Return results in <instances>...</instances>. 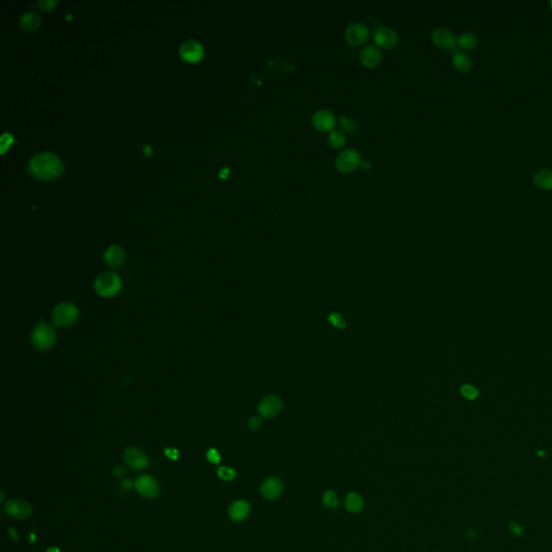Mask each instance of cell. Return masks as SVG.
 <instances>
[{
  "label": "cell",
  "mask_w": 552,
  "mask_h": 552,
  "mask_svg": "<svg viewBox=\"0 0 552 552\" xmlns=\"http://www.w3.org/2000/svg\"><path fill=\"white\" fill-rule=\"evenodd\" d=\"M29 173L38 179H53L63 172V164L58 157L50 152H41L35 155L28 166Z\"/></svg>",
  "instance_id": "cell-1"
},
{
  "label": "cell",
  "mask_w": 552,
  "mask_h": 552,
  "mask_svg": "<svg viewBox=\"0 0 552 552\" xmlns=\"http://www.w3.org/2000/svg\"><path fill=\"white\" fill-rule=\"evenodd\" d=\"M94 289L103 298H112L121 291L122 279L117 273L105 272L96 278Z\"/></svg>",
  "instance_id": "cell-2"
},
{
  "label": "cell",
  "mask_w": 552,
  "mask_h": 552,
  "mask_svg": "<svg viewBox=\"0 0 552 552\" xmlns=\"http://www.w3.org/2000/svg\"><path fill=\"white\" fill-rule=\"evenodd\" d=\"M56 342V332L54 328L45 322H40L34 328L31 334V343L39 350H48Z\"/></svg>",
  "instance_id": "cell-3"
},
{
  "label": "cell",
  "mask_w": 552,
  "mask_h": 552,
  "mask_svg": "<svg viewBox=\"0 0 552 552\" xmlns=\"http://www.w3.org/2000/svg\"><path fill=\"white\" fill-rule=\"evenodd\" d=\"M79 310L70 302L57 304L52 313V322L56 327H70L78 320Z\"/></svg>",
  "instance_id": "cell-4"
},
{
  "label": "cell",
  "mask_w": 552,
  "mask_h": 552,
  "mask_svg": "<svg viewBox=\"0 0 552 552\" xmlns=\"http://www.w3.org/2000/svg\"><path fill=\"white\" fill-rule=\"evenodd\" d=\"M362 162V155L355 149H345L336 157V169L342 174L353 173Z\"/></svg>",
  "instance_id": "cell-5"
},
{
  "label": "cell",
  "mask_w": 552,
  "mask_h": 552,
  "mask_svg": "<svg viewBox=\"0 0 552 552\" xmlns=\"http://www.w3.org/2000/svg\"><path fill=\"white\" fill-rule=\"evenodd\" d=\"M370 31L367 26L363 23H353L349 24L345 28L344 38L346 42L350 46L359 47L363 46L366 41L369 39Z\"/></svg>",
  "instance_id": "cell-6"
},
{
  "label": "cell",
  "mask_w": 552,
  "mask_h": 552,
  "mask_svg": "<svg viewBox=\"0 0 552 552\" xmlns=\"http://www.w3.org/2000/svg\"><path fill=\"white\" fill-rule=\"evenodd\" d=\"M432 40L434 45L441 49L451 50L453 52L458 51V38L455 37L452 30L445 27H437L432 33Z\"/></svg>",
  "instance_id": "cell-7"
},
{
  "label": "cell",
  "mask_w": 552,
  "mask_h": 552,
  "mask_svg": "<svg viewBox=\"0 0 552 552\" xmlns=\"http://www.w3.org/2000/svg\"><path fill=\"white\" fill-rule=\"evenodd\" d=\"M312 124L318 132L330 133L337 125V119L332 111L328 109H320L312 116Z\"/></svg>",
  "instance_id": "cell-8"
},
{
  "label": "cell",
  "mask_w": 552,
  "mask_h": 552,
  "mask_svg": "<svg viewBox=\"0 0 552 552\" xmlns=\"http://www.w3.org/2000/svg\"><path fill=\"white\" fill-rule=\"evenodd\" d=\"M134 486L137 492L149 499H152L159 496L160 485L157 481L149 475L139 476L134 482Z\"/></svg>",
  "instance_id": "cell-9"
},
{
  "label": "cell",
  "mask_w": 552,
  "mask_h": 552,
  "mask_svg": "<svg viewBox=\"0 0 552 552\" xmlns=\"http://www.w3.org/2000/svg\"><path fill=\"white\" fill-rule=\"evenodd\" d=\"M373 40L378 47L389 50L398 43V35L387 26H379L373 31Z\"/></svg>",
  "instance_id": "cell-10"
},
{
  "label": "cell",
  "mask_w": 552,
  "mask_h": 552,
  "mask_svg": "<svg viewBox=\"0 0 552 552\" xmlns=\"http://www.w3.org/2000/svg\"><path fill=\"white\" fill-rule=\"evenodd\" d=\"M5 512L15 519H27L33 512L31 506L22 499H9L4 505Z\"/></svg>",
  "instance_id": "cell-11"
},
{
  "label": "cell",
  "mask_w": 552,
  "mask_h": 552,
  "mask_svg": "<svg viewBox=\"0 0 552 552\" xmlns=\"http://www.w3.org/2000/svg\"><path fill=\"white\" fill-rule=\"evenodd\" d=\"M283 408V402L279 397L275 395H269L260 401L258 405V412L261 417L271 418L280 413Z\"/></svg>",
  "instance_id": "cell-12"
},
{
  "label": "cell",
  "mask_w": 552,
  "mask_h": 552,
  "mask_svg": "<svg viewBox=\"0 0 552 552\" xmlns=\"http://www.w3.org/2000/svg\"><path fill=\"white\" fill-rule=\"evenodd\" d=\"M123 458L126 465L134 470H142L149 465L147 454L142 449L136 448V446L126 449Z\"/></svg>",
  "instance_id": "cell-13"
},
{
  "label": "cell",
  "mask_w": 552,
  "mask_h": 552,
  "mask_svg": "<svg viewBox=\"0 0 552 552\" xmlns=\"http://www.w3.org/2000/svg\"><path fill=\"white\" fill-rule=\"evenodd\" d=\"M179 52H180L181 58H183L186 62H189V63L199 62L200 59H202L204 55L203 47L201 46L199 42L193 40H189V41H186L185 43H182Z\"/></svg>",
  "instance_id": "cell-14"
},
{
  "label": "cell",
  "mask_w": 552,
  "mask_h": 552,
  "mask_svg": "<svg viewBox=\"0 0 552 552\" xmlns=\"http://www.w3.org/2000/svg\"><path fill=\"white\" fill-rule=\"evenodd\" d=\"M382 52L381 50L373 45H369L365 47L361 54H359V59L364 66L367 68H375L379 66L382 62Z\"/></svg>",
  "instance_id": "cell-15"
},
{
  "label": "cell",
  "mask_w": 552,
  "mask_h": 552,
  "mask_svg": "<svg viewBox=\"0 0 552 552\" xmlns=\"http://www.w3.org/2000/svg\"><path fill=\"white\" fill-rule=\"evenodd\" d=\"M261 494L265 498L273 501L283 493V483L278 478H269L261 485Z\"/></svg>",
  "instance_id": "cell-16"
},
{
  "label": "cell",
  "mask_w": 552,
  "mask_h": 552,
  "mask_svg": "<svg viewBox=\"0 0 552 552\" xmlns=\"http://www.w3.org/2000/svg\"><path fill=\"white\" fill-rule=\"evenodd\" d=\"M104 260L111 269H119L125 262V252L118 245H112L105 251Z\"/></svg>",
  "instance_id": "cell-17"
},
{
  "label": "cell",
  "mask_w": 552,
  "mask_h": 552,
  "mask_svg": "<svg viewBox=\"0 0 552 552\" xmlns=\"http://www.w3.org/2000/svg\"><path fill=\"white\" fill-rule=\"evenodd\" d=\"M249 511H250L249 504L246 501L240 499V501H235L234 503L231 504V506L229 507V510H228V513H229V516L233 521L240 522L247 518Z\"/></svg>",
  "instance_id": "cell-18"
},
{
  "label": "cell",
  "mask_w": 552,
  "mask_h": 552,
  "mask_svg": "<svg viewBox=\"0 0 552 552\" xmlns=\"http://www.w3.org/2000/svg\"><path fill=\"white\" fill-rule=\"evenodd\" d=\"M453 65L459 70V72L466 73L471 69L472 60L467 52L463 50H458L455 51L453 54Z\"/></svg>",
  "instance_id": "cell-19"
},
{
  "label": "cell",
  "mask_w": 552,
  "mask_h": 552,
  "mask_svg": "<svg viewBox=\"0 0 552 552\" xmlns=\"http://www.w3.org/2000/svg\"><path fill=\"white\" fill-rule=\"evenodd\" d=\"M534 182L537 187L544 190L552 189V170L540 169L534 174Z\"/></svg>",
  "instance_id": "cell-20"
},
{
  "label": "cell",
  "mask_w": 552,
  "mask_h": 552,
  "mask_svg": "<svg viewBox=\"0 0 552 552\" xmlns=\"http://www.w3.org/2000/svg\"><path fill=\"white\" fill-rule=\"evenodd\" d=\"M40 24H41V17L36 12H28L24 14L20 22L21 27L25 31H28V33L36 30L40 26Z\"/></svg>",
  "instance_id": "cell-21"
},
{
  "label": "cell",
  "mask_w": 552,
  "mask_h": 552,
  "mask_svg": "<svg viewBox=\"0 0 552 552\" xmlns=\"http://www.w3.org/2000/svg\"><path fill=\"white\" fill-rule=\"evenodd\" d=\"M345 508L350 511V512H359L364 507V501L363 498L361 497V495H358L357 493H349L346 495L345 497Z\"/></svg>",
  "instance_id": "cell-22"
},
{
  "label": "cell",
  "mask_w": 552,
  "mask_h": 552,
  "mask_svg": "<svg viewBox=\"0 0 552 552\" xmlns=\"http://www.w3.org/2000/svg\"><path fill=\"white\" fill-rule=\"evenodd\" d=\"M478 43V38L474 33L465 31L461 34L458 38V45L464 50L474 49Z\"/></svg>",
  "instance_id": "cell-23"
},
{
  "label": "cell",
  "mask_w": 552,
  "mask_h": 552,
  "mask_svg": "<svg viewBox=\"0 0 552 552\" xmlns=\"http://www.w3.org/2000/svg\"><path fill=\"white\" fill-rule=\"evenodd\" d=\"M328 144L331 148L334 149H341L343 148L346 144V136L343 132H341L340 129H335L329 133L328 136Z\"/></svg>",
  "instance_id": "cell-24"
},
{
  "label": "cell",
  "mask_w": 552,
  "mask_h": 552,
  "mask_svg": "<svg viewBox=\"0 0 552 552\" xmlns=\"http://www.w3.org/2000/svg\"><path fill=\"white\" fill-rule=\"evenodd\" d=\"M337 124L339 125L341 132H343L344 134H354L357 131V125L355 122L346 116L340 117L337 121Z\"/></svg>",
  "instance_id": "cell-25"
},
{
  "label": "cell",
  "mask_w": 552,
  "mask_h": 552,
  "mask_svg": "<svg viewBox=\"0 0 552 552\" xmlns=\"http://www.w3.org/2000/svg\"><path fill=\"white\" fill-rule=\"evenodd\" d=\"M338 504H339L338 496L334 491H327V492L323 494V506H325L326 508H336Z\"/></svg>",
  "instance_id": "cell-26"
},
{
  "label": "cell",
  "mask_w": 552,
  "mask_h": 552,
  "mask_svg": "<svg viewBox=\"0 0 552 552\" xmlns=\"http://www.w3.org/2000/svg\"><path fill=\"white\" fill-rule=\"evenodd\" d=\"M329 322L337 329H344L346 327L345 319L338 313H331L328 317Z\"/></svg>",
  "instance_id": "cell-27"
},
{
  "label": "cell",
  "mask_w": 552,
  "mask_h": 552,
  "mask_svg": "<svg viewBox=\"0 0 552 552\" xmlns=\"http://www.w3.org/2000/svg\"><path fill=\"white\" fill-rule=\"evenodd\" d=\"M217 475L218 477L224 480V481H231L235 478L236 476V472L234 469L232 468H229V467H225V466H221L219 467L218 470H217Z\"/></svg>",
  "instance_id": "cell-28"
},
{
  "label": "cell",
  "mask_w": 552,
  "mask_h": 552,
  "mask_svg": "<svg viewBox=\"0 0 552 552\" xmlns=\"http://www.w3.org/2000/svg\"><path fill=\"white\" fill-rule=\"evenodd\" d=\"M461 393H462V395L464 397L469 399V400H474L478 396L477 388H475L474 386H471V385H469V384L463 385V386L461 387Z\"/></svg>",
  "instance_id": "cell-29"
},
{
  "label": "cell",
  "mask_w": 552,
  "mask_h": 552,
  "mask_svg": "<svg viewBox=\"0 0 552 552\" xmlns=\"http://www.w3.org/2000/svg\"><path fill=\"white\" fill-rule=\"evenodd\" d=\"M206 458H207V460H208L210 463L214 464V465H218V464L220 463V461H221L220 453H219L218 450H216V449H214V448L209 449V450L206 452Z\"/></svg>",
  "instance_id": "cell-30"
},
{
  "label": "cell",
  "mask_w": 552,
  "mask_h": 552,
  "mask_svg": "<svg viewBox=\"0 0 552 552\" xmlns=\"http://www.w3.org/2000/svg\"><path fill=\"white\" fill-rule=\"evenodd\" d=\"M261 425H262L261 416H251L248 419V427L249 429H251V431H258V429L261 428Z\"/></svg>",
  "instance_id": "cell-31"
},
{
  "label": "cell",
  "mask_w": 552,
  "mask_h": 552,
  "mask_svg": "<svg viewBox=\"0 0 552 552\" xmlns=\"http://www.w3.org/2000/svg\"><path fill=\"white\" fill-rule=\"evenodd\" d=\"M55 6H56V2H52V0H41V2L38 3V7L42 11L53 10Z\"/></svg>",
  "instance_id": "cell-32"
},
{
  "label": "cell",
  "mask_w": 552,
  "mask_h": 552,
  "mask_svg": "<svg viewBox=\"0 0 552 552\" xmlns=\"http://www.w3.org/2000/svg\"><path fill=\"white\" fill-rule=\"evenodd\" d=\"M509 531L515 536H521L522 534L524 533V529L521 527L519 523H516V522H511L509 524Z\"/></svg>",
  "instance_id": "cell-33"
},
{
  "label": "cell",
  "mask_w": 552,
  "mask_h": 552,
  "mask_svg": "<svg viewBox=\"0 0 552 552\" xmlns=\"http://www.w3.org/2000/svg\"><path fill=\"white\" fill-rule=\"evenodd\" d=\"M164 454L168 457L170 460H173V461H176L178 460V457H179V453L176 449H173V448H166L164 449Z\"/></svg>",
  "instance_id": "cell-34"
},
{
  "label": "cell",
  "mask_w": 552,
  "mask_h": 552,
  "mask_svg": "<svg viewBox=\"0 0 552 552\" xmlns=\"http://www.w3.org/2000/svg\"><path fill=\"white\" fill-rule=\"evenodd\" d=\"M12 136L10 134H5L2 138V152L4 153L6 151V148L9 147V145H10L12 143Z\"/></svg>",
  "instance_id": "cell-35"
},
{
  "label": "cell",
  "mask_w": 552,
  "mask_h": 552,
  "mask_svg": "<svg viewBox=\"0 0 552 552\" xmlns=\"http://www.w3.org/2000/svg\"><path fill=\"white\" fill-rule=\"evenodd\" d=\"M112 474L115 475L116 477H122V476H124V475H125V470H124L123 467L116 466L115 468L112 469Z\"/></svg>",
  "instance_id": "cell-36"
},
{
  "label": "cell",
  "mask_w": 552,
  "mask_h": 552,
  "mask_svg": "<svg viewBox=\"0 0 552 552\" xmlns=\"http://www.w3.org/2000/svg\"><path fill=\"white\" fill-rule=\"evenodd\" d=\"M133 485H134V482H133L132 480H129V479H124V480L121 482V486L123 488L124 490H129Z\"/></svg>",
  "instance_id": "cell-37"
},
{
  "label": "cell",
  "mask_w": 552,
  "mask_h": 552,
  "mask_svg": "<svg viewBox=\"0 0 552 552\" xmlns=\"http://www.w3.org/2000/svg\"><path fill=\"white\" fill-rule=\"evenodd\" d=\"M9 532V535H10V537L14 540V541H17L19 540V534H17V532L13 529V528H10L8 530Z\"/></svg>",
  "instance_id": "cell-38"
},
{
  "label": "cell",
  "mask_w": 552,
  "mask_h": 552,
  "mask_svg": "<svg viewBox=\"0 0 552 552\" xmlns=\"http://www.w3.org/2000/svg\"><path fill=\"white\" fill-rule=\"evenodd\" d=\"M359 168H362L364 171L370 170V169H371V162H370V161H368V160H365V161L362 160L361 165H359Z\"/></svg>",
  "instance_id": "cell-39"
},
{
  "label": "cell",
  "mask_w": 552,
  "mask_h": 552,
  "mask_svg": "<svg viewBox=\"0 0 552 552\" xmlns=\"http://www.w3.org/2000/svg\"><path fill=\"white\" fill-rule=\"evenodd\" d=\"M47 552H60V550H59L58 548L53 547V548H49V549L47 550Z\"/></svg>",
  "instance_id": "cell-40"
},
{
  "label": "cell",
  "mask_w": 552,
  "mask_h": 552,
  "mask_svg": "<svg viewBox=\"0 0 552 552\" xmlns=\"http://www.w3.org/2000/svg\"><path fill=\"white\" fill-rule=\"evenodd\" d=\"M30 535H31V536H30V542H33L34 540H36V536H35L34 534H30Z\"/></svg>",
  "instance_id": "cell-41"
},
{
  "label": "cell",
  "mask_w": 552,
  "mask_h": 552,
  "mask_svg": "<svg viewBox=\"0 0 552 552\" xmlns=\"http://www.w3.org/2000/svg\"><path fill=\"white\" fill-rule=\"evenodd\" d=\"M4 498H5V494L4 492H2V502H4Z\"/></svg>",
  "instance_id": "cell-42"
},
{
  "label": "cell",
  "mask_w": 552,
  "mask_h": 552,
  "mask_svg": "<svg viewBox=\"0 0 552 552\" xmlns=\"http://www.w3.org/2000/svg\"><path fill=\"white\" fill-rule=\"evenodd\" d=\"M550 6H551V8H552V0L550 2Z\"/></svg>",
  "instance_id": "cell-43"
}]
</instances>
